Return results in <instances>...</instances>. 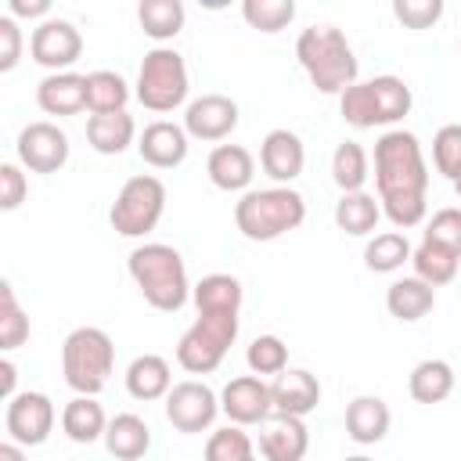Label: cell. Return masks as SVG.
<instances>
[{
    "instance_id": "cell-12",
    "label": "cell",
    "mask_w": 461,
    "mask_h": 461,
    "mask_svg": "<svg viewBox=\"0 0 461 461\" xmlns=\"http://www.w3.org/2000/svg\"><path fill=\"white\" fill-rule=\"evenodd\" d=\"M29 54L50 72H68L83 54V32L68 18H47L29 36Z\"/></svg>"
},
{
    "instance_id": "cell-25",
    "label": "cell",
    "mask_w": 461,
    "mask_h": 461,
    "mask_svg": "<svg viewBox=\"0 0 461 461\" xmlns=\"http://www.w3.org/2000/svg\"><path fill=\"white\" fill-rule=\"evenodd\" d=\"M454 367L443 360V357H429V360H418L411 367V378H407V393L414 403H443L450 393H454Z\"/></svg>"
},
{
    "instance_id": "cell-21",
    "label": "cell",
    "mask_w": 461,
    "mask_h": 461,
    "mask_svg": "<svg viewBox=\"0 0 461 461\" xmlns=\"http://www.w3.org/2000/svg\"><path fill=\"white\" fill-rule=\"evenodd\" d=\"M126 393L140 403H151V400H166L169 389H173V371H169V360L158 357V353H140L130 360L126 367Z\"/></svg>"
},
{
    "instance_id": "cell-49",
    "label": "cell",
    "mask_w": 461,
    "mask_h": 461,
    "mask_svg": "<svg viewBox=\"0 0 461 461\" xmlns=\"http://www.w3.org/2000/svg\"><path fill=\"white\" fill-rule=\"evenodd\" d=\"M342 461H371L367 454H353V457H342Z\"/></svg>"
},
{
    "instance_id": "cell-46",
    "label": "cell",
    "mask_w": 461,
    "mask_h": 461,
    "mask_svg": "<svg viewBox=\"0 0 461 461\" xmlns=\"http://www.w3.org/2000/svg\"><path fill=\"white\" fill-rule=\"evenodd\" d=\"M7 11H11V18H40V22H47L50 18V0H7Z\"/></svg>"
},
{
    "instance_id": "cell-44",
    "label": "cell",
    "mask_w": 461,
    "mask_h": 461,
    "mask_svg": "<svg viewBox=\"0 0 461 461\" xmlns=\"http://www.w3.org/2000/svg\"><path fill=\"white\" fill-rule=\"evenodd\" d=\"M25 194H29V180H25L22 166L4 162V166H0V209H4V212L18 209V205L25 202Z\"/></svg>"
},
{
    "instance_id": "cell-47",
    "label": "cell",
    "mask_w": 461,
    "mask_h": 461,
    "mask_svg": "<svg viewBox=\"0 0 461 461\" xmlns=\"http://www.w3.org/2000/svg\"><path fill=\"white\" fill-rule=\"evenodd\" d=\"M14 385H18V367L4 357V360H0V393H4V400H14V396H18Z\"/></svg>"
},
{
    "instance_id": "cell-27",
    "label": "cell",
    "mask_w": 461,
    "mask_h": 461,
    "mask_svg": "<svg viewBox=\"0 0 461 461\" xmlns=\"http://www.w3.org/2000/svg\"><path fill=\"white\" fill-rule=\"evenodd\" d=\"M104 429H108V418H104V407L97 403V396H72L61 411V432L72 439V443H97L104 439Z\"/></svg>"
},
{
    "instance_id": "cell-45",
    "label": "cell",
    "mask_w": 461,
    "mask_h": 461,
    "mask_svg": "<svg viewBox=\"0 0 461 461\" xmlns=\"http://www.w3.org/2000/svg\"><path fill=\"white\" fill-rule=\"evenodd\" d=\"M22 61V29L18 18L4 14L0 18V72H11Z\"/></svg>"
},
{
    "instance_id": "cell-34",
    "label": "cell",
    "mask_w": 461,
    "mask_h": 461,
    "mask_svg": "<svg viewBox=\"0 0 461 461\" xmlns=\"http://www.w3.org/2000/svg\"><path fill=\"white\" fill-rule=\"evenodd\" d=\"M371 97H375V112H378V126H396L407 112H411V86L400 76H375L367 79Z\"/></svg>"
},
{
    "instance_id": "cell-43",
    "label": "cell",
    "mask_w": 461,
    "mask_h": 461,
    "mask_svg": "<svg viewBox=\"0 0 461 461\" xmlns=\"http://www.w3.org/2000/svg\"><path fill=\"white\" fill-rule=\"evenodd\" d=\"M393 14L403 29H432L443 18V0H393Z\"/></svg>"
},
{
    "instance_id": "cell-1",
    "label": "cell",
    "mask_w": 461,
    "mask_h": 461,
    "mask_svg": "<svg viewBox=\"0 0 461 461\" xmlns=\"http://www.w3.org/2000/svg\"><path fill=\"white\" fill-rule=\"evenodd\" d=\"M375 187L382 216L396 230H411L425 223L429 212V166L421 140L411 130H385L375 140Z\"/></svg>"
},
{
    "instance_id": "cell-24",
    "label": "cell",
    "mask_w": 461,
    "mask_h": 461,
    "mask_svg": "<svg viewBox=\"0 0 461 461\" xmlns=\"http://www.w3.org/2000/svg\"><path fill=\"white\" fill-rule=\"evenodd\" d=\"M432 306H436V288L432 285H425L421 277H396L389 288H385V310L396 317V321H403V324H414V321H421L425 313H432Z\"/></svg>"
},
{
    "instance_id": "cell-20",
    "label": "cell",
    "mask_w": 461,
    "mask_h": 461,
    "mask_svg": "<svg viewBox=\"0 0 461 461\" xmlns=\"http://www.w3.org/2000/svg\"><path fill=\"white\" fill-rule=\"evenodd\" d=\"M36 104L47 115H79L86 108V76L79 72H50L36 83Z\"/></svg>"
},
{
    "instance_id": "cell-26",
    "label": "cell",
    "mask_w": 461,
    "mask_h": 461,
    "mask_svg": "<svg viewBox=\"0 0 461 461\" xmlns=\"http://www.w3.org/2000/svg\"><path fill=\"white\" fill-rule=\"evenodd\" d=\"M137 137V122L130 112H108L86 119V144L97 155H122Z\"/></svg>"
},
{
    "instance_id": "cell-33",
    "label": "cell",
    "mask_w": 461,
    "mask_h": 461,
    "mask_svg": "<svg viewBox=\"0 0 461 461\" xmlns=\"http://www.w3.org/2000/svg\"><path fill=\"white\" fill-rule=\"evenodd\" d=\"M457 263H461V256H454L450 249H443V245H436V241H425V238H421V245L411 252L414 277H421V281L432 285V288L450 285V281L457 277Z\"/></svg>"
},
{
    "instance_id": "cell-36",
    "label": "cell",
    "mask_w": 461,
    "mask_h": 461,
    "mask_svg": "<svg viewBox=\"0 0 461 461\" xmlns=\"http://www.w3.org/2000/svg\"><path fill=\"white\" fill-rule=\"evenodd\" d=\"M29 339V317L14 295L11 281H0V349H18Z\"/></svg>"
},
{
    "instance_id": "cell-30",
    "label": "cell",
    "mask_w": 461,
    "mask_h": 461,
    "mask_svg": "<svg viewBox=\"0 0 461 461\" xmlns=\"http://www.w3.org/2000/svg\"><path fill=\"white\" fill-rule=\"evenodd\" d=\"M184 18H187V11L180 0H140V7H137V22H140L144 36H151L158 47L166 40L180 36Z\"/></svg>"
},
{
    "instance_id": "cell-40",
    "label": "cell",
    "mask_w": 461,
    "mask_h": 461,
    "mask_svg": "<svg viewBox=\"0 0 461 461\" xmlns=\"http://www.w3.org/2000/svg\"><path fill=\"white\" fill-rule=\"evenodd\" d=\"M245 364H249V371L252 375H281L285 367H288V346L277 339V335H256L252 342H249V349H245Z\"/></svg>"
},
{
    "instance_id": "cell-41",
    "label": "cell",
    "mask_w": 461,
    "mask_h": 461,
    "mask_svg": "<svg viewBox=\"0 0 461 461\" xmlns=\"http://www.w3.org/2000/svg\"><path fill=\"white\" fill-rule=\"evenodd\" d=\"M432 166L450 184L461 180V122H447L432 137Z\"/></svg>"
},
{
    "instance_id": "cell-38",
    "label": "cell",
    "mask_w": 461,
    "mask_h": 461,
    "mask_svg": "<svg viewBox=\"0 0 461 461\" xmlns=\"http://www.w3.org/2000/svg\"><path fill=\"white\" fill-rule=\"evenodd\" d=\"M252 454H256L252 436H249L241 425L216 429V432L205 439V461H256Z\"/></svg>"
},
{
    "instance_id": "cell-29",
    "label": "cell",
    "mask_w": 461,
    "mask_h": 461,
    "mask_svg": "<svg viewBox=\"0 0 461 461\" xmlns=\"http://www.w3.org/2000/svg\"><path fill=\"white\" fill-rule=\"evenodd\" d=\"M191 299L198 313H241V281L234 274H205L191 288Z\"/></svg>"
},
{
    "instance_id": "cell-35",
    "label": "cell",
    "mask_w": 461,
    "mask_h": 461,
    "mask_svg": "<svg viewBox=\"0 0 461 461\" xmlns=\"http://www.w3.org/2000/svg\"><path fill=\"white\" fill-rule=\"evenodd\" d=\"M367 176H371V158H367V151H364L357 140H342V144L331 151V180L339 184V191H342V194L364 191Z\"/></svg>"
},
{
    "instance_id": "cell-2",
    "label": "cell",
    "mask_w": 461,
    "mask_h": 461,
    "mask_svg": "<svg viewBox=\"0 0 461 461\" xmlns=\"http://www.w3.org/2000/svg\"><path fill=\"white\" fill-rule=\"evenodd\" d=\"M126 270H130L137 292L144 295V303L158 313H176L191 299L187 267L173 245H162V241L137 245L126 259Z\"/></svg>"
},
{
    "instance_id": "cell-23",
    "label": "cell",
    "mask_w": 461,
    "mask_h": 461,
    "mask_svg": "<svg viewBox=\"0 0 461 461\" xmlns=\"http://www.w3.org/2000/svg\"><path fill=\"white\" fill-rule=\"evenodd\" d=\"M104 450L115 457V461H140L148 450H151V429L140 414H115L108 418V429H104Z\"/></svg>"
},
{
    "instance_id": "cell-8",
    "label": "cell",
    "mask_w": 461,
    "mask_h": 461,
    "mask_svg": "<svg viewBox=\"0 0 461 461\" xmlns=\"http://www.w3.org/2000/svg\"><path fill=\"white\" fill-rule=\"evenodd\" d=\"M162 212H166V184L151 173H137L119 187L108 209V223L122 238H144L158 227Z\"/></svg>"
},
{
    "instance_id": "cell-50",
    "label": "cell",
    "mask_w": 461,
    "mask_h": 461,
    "mask_svg": "<svg viewBox=\"0 0 461 461\" xmlns=\"http://www.w3.org/2000/svg\"><path fill=\"white\" fill-rule=\"evenodd\" d=\"M454 191H457V198H461V180H457V184H454Z\"/></svg>"
},
{
    "instance_id": "cell-7",
    "label": "cell",
    "mask_w": 461,
    "mask_h": 461,
    "mask_svg": "<svg viewBox=\"0 0 461 461\" xmlns=\"http://www.w3.org/2000/svg\"><path fill=\"white\" fill-rule=\"evenodd\" d=\"M238 324H241L238 313H198V321L176 342V364L187 375L216 371L238 339Z\"/></svg>"
},
{
    "instance_id": "cell-22",
    "label": "cell",
    "mask_w": 461,
    "mask_h": 461,
    "mask_svg": "<svg viewBox=\"0 0 461 461\" xmlns=\"http://www.w3.org/2000/svg\"><path fill=\"white\" fill-rule=\"evenodd\" d=\"M393 425V414H389V403L382 396H353L349 407H346V436L360 447H375L385 439Z\"/></svg>"
},
{
    "instance_id": "cell-10",
    "label": "cell",
    "mask_w": 461,
    "mask_h": 461,
    "mask_svg": "<svg viewBox=\"0 0 461 461\" xmlns=\"http://www.w3.org/2000/svg\"><path fill=\"white\" fill-rule=\"evenodd\" d=\"M54 418H58V411H54L50 396L25 389L14 400H7L4 429H7V439H14L18 447H40V443H47Z\"/></svg>"
},
{
    "instance_id": "cell-31",
    "label": "cell",
    "mask_w": 461,
    "mask_h": 461,
    "mask_svg": "<svg viewBox=\"0 0 461 461\" xmlns=\"http://www.w3.org/2000/svg\"><path fill=\"white\" fill-rule=\"evenodd\" d=\"M130 101V83L112 72V68H97L86 76V108L90 115H108V112H126Z\"/></svg>"
},
{
    "instance_id": "cell-6",
    "label": "cell",
    "mask_w": 461,
    "mask_h": 461,
    "mask_svg": "<svg viewBox=\"0 0 461 461\" xmlns=\"http://www.w3.org/2000/svg\"><path fill=\"white\" fill-rule=\"evenodd\" d=\"M187 61L180 50L173 47H151L140 61V72H137V101L148 108V112H173L187 101Z\"/></svg>"
},
{
    "instance_id": "cell-4",
    "label": "cell",
    "mask_w": 461,
    "mask_h": 461,
    "mask_svg": "<svg viewBox=\"0 0 461 461\" xmlns=\"http://www.w3.org/2000/svg\"><path fill=\"white\" fill-rule=\"evenodd\" d=\"M306 220V198L295 187H259L234 202V227L249 241H274Z\"/></svg>"
},
{
    "instance_id": "cell-37",
    "label": "cell",
    "mask_w": 461,
    "mask_h": 461,
    "mask_svg": "<svg viewBox=\"0 0 461 461\" xmlns=\"http://www.w3.org/2000/svg\"><path fill=\"white\" fill-rule=\"evenodd\" d=\"M241 18L252 25V29H259V32H281V29H288L292 25V18H295V4L292 0H245L241 4Z\"/></svg>"
},
{
    "instance_id": "cell-9",
    "label": "cell",
    "mask_w": 461,
    "mask_h": 461,
    "mask_svg": "<svg viewBox=\"0 0 461 461\" xmlns=\"http://www.w3.org/2000/svg\"><path fill=\"white\" fill-rule=\"evenodd\" d=\"M216 414H220V396L205 382H194V378L176 382L166 396V421L176 432H187V436L205 432L212 429Z\"/></svg>"
},
{
    "instance_id": "cell-14",
    "label": "cell",
    "mask_w": 461,
    "mask_h": 461,
    "mask_svg": "<svg viewBox=\"0 0 461 461\" xmlns=\"http://www.w3.org/2000/svg\"><path fill=\"white\" fill-rule=\"evenodd\" d=\"M238 119L241 115H238V101L234 97H227V94H202V97H194L187 104L184 130L194 140L216 144V140H227L238 130Z\"/></svg>"
},
{
    "instance_id": "cell-13",
    "label": "cell",
    "mask_w": 461,
    "mask_h": 461,
    "mask_svg": "<svg viewBox=\"0 0 461 461\" xmlns=\"http://www.w3.org/2000/svg\"><path fill=\"white\" fill-rule=\"evenodd\" d=\"M220 411L230 418V425H263L274 414V400H270V382H263L259 375H238L223 385L220 393Z\"/></svg>"
},
{
    "instance_id": "cell-48",
    "label": "cell",
    "mask_w": 461,
    "mask_h": 461,
    "mask_svg": "<svg viewBox=\"0 0 461 461\" xmlns=\"http://www.w3.org/2000/svg\"><path fill=\"white\" fill-rule=\"evenodd\" d=\"M0 461H25V454L14 439H7V443H0Z\"/></svg>"
},
{
    "instance_id": "cell-15",
    "label": "cell",
    "mask_w": 461,
    "mask_h": 461,
    "mask_svg": "<svg viewBox=\"0 0 461 461\" xmlns=\"http://www.w3.org/2000/svg\"><path fill=\"white\" fill-rule=\"evenodd\" d=\"M259 166H263V173H267L277 187H288V184L303 173V166H306L303 137L292 133V130H285V126L270 130V133L263 137V144H259Z\"/></svg>"
},
{
    "instance_id": "cell-16",
    "label": "cell",
    "mask_w": 461,
    "mask_h": 461,
    "mask_svg": "<svg viewBox=\"0 0 461 461\" xmlns=\"http://www.w3.org/2000/svg\"><path fill=\"white\" fill-rule=\"evenodd\" d=\"M270 400H274V414L285 418H306L317 411L321 403V382L313 371L306 367H285L274 382H270Z\"/></svg>"
},
{
    "instance_id": "cell-3",
    "label": "cell",
    "mask_w": 461,
    "mask_h": 461,
    "mask_svg": "<svg viewBox=\"0 0 461 461\" xmlns=\"http://www.w3.org/2000/svg\"><path fill=\"white\" fill-rule=\"evenodd\" d=\"M295 58L303 65V72L310 76V83L321 90V94H342L346 86L357 83V54L346 40V32L339 25H306L295 40Z\"/></svg>"
},
{
    "instance_id": "cell-19",
    "label": "cell",
    "mask_w": 461,
    "mask_h": 461,
    "mask_svg": "<svg viewBox=\"0 0 461 461\" xmlns=\"http://www.w3.org/2000/svg\"><path fill=\"white\" fill-rule=\"evenodd\" d=\"M205 173H209L212 187H220L227 194L230 191H241L245 194L249 184H252V176H256V158L241 144H216L209 151V158H205Z\"/></svg>"
},
{
    "instance_id": "cell-5",
    "label": "cell",
    "mask_w": 461,
    "mask_h": 461,
    "mask_svg": "<svg viewBox=\"0 0 461 461\" xmlns=\"http://www.w3.org/2000/svg\"><path fill=\"white\" fill-rule=\"evenodd\" d=\"M115 371V342L104 328H72L61 342V375L76 396H97Z\"/></svg>"
},
{
    "instance_id": "cell-28",
    "label": "cell",
    "mask_w": 461,
    "mask_h": 461,
    "mask_svg": "<svg viewBox=\"0 0 461 461\" xmlns=\"http://www.w3.org/2000/svg\"><path fill=\"white\" fill-rule=\"evenodd\" d=\"M331 216H335V227L339 230H346L353 238H367L378 227V220H382V205L367 191H349V194H342L335 202V212Z\"/></svg>"
},
{
    "instance_id": "cell-39",
    "label": "cell",
    "mask_w": 461,
    "mask_h": 461,
    "mask_svg": "<svg viewBox=\"0 0 461 461\" xmlns=\"http://www.w3.org/2000/svg\"><path fill=\"white\" fill-rule=\"evenodd\" d=\"M339 115L342 122H349L353 130H375L378 126V112H375V97L367 83H353L339 94Z\"/></svg>"
},
{
    "instance_id": "cell-32",
    "label": "cell",
    "mask_w": 461,
    "mask_h": 461,
    "mask_svg": "<svg viewBox=\"0 0 461 461\" xmlns=\"http://www.w3.org/2000/svg\"><path fill=\"white\" fill-rule=\"evenodd\" d=\"M411 241L403 230H382L364 245V267L371 274H393L403 263H411Z\"/></svg>"
},
{
    "instance_id": "cell-18",
    "label": "cell",
    "mask_w": 461,
    "mask_h": 461,
    "mask_svg": "<svg viewBox=\"0 0 461 461\" xmlns=\"http://www.w3.org/2000/svg\"><path fill=\"white\" fill-rule=\"evenodd\" d=\"M310 450V429L303 418L270 414L259 429V454L263 461H303Z\"/></svg>"
},
{
    "instance_id": "cell-17",
    "label": "cell",
    "mask_w": 461,
    "mask_h": 461,
    "mask_svg": "<svg viewBox=\"0 0 461 461\" xmlns=\"http://www.w3.org/2000/svg\"><path fill=\"white\" fill-rule=\"evenodd\" d=\"M191 137H187V130L180 126V122H169V119H155V122H148L144 130H140V137H137V151H140V158L148 162V166H155V169H173V166H180L184 158H187V144Z\"/></svg>"
},
{
    "instance_id": "cell-42",
    "label": "cell",
    "mask_w": 461,
    "mask_h": 461,
    "mask_svg": "<svg viewBox=\"0 0 461 461\" xmlns=\"http://www.w3.org/2000/svg\"><path fill=\"white\" fill-rule=\"evenodd\" d=\"M425 241H436L443 249H450L454 256H461V209L457 205H443L425 220Z\"/></svg>"
},
{
    "instance_id": "cell-11",
    "label": "cell",
    "mask_w": 461,
    "mask_h": 461,
    "mask_svg": "<svg viewBox=\"0 0 461 461\" xmlns=\"http://www.w3.org/2000/svg\"><path fill=\"white\" fill-rule=\"evenodd\" d=\"M14 151H18V162L25 169H32V173H58L68 162L72 148H68V133L58 122L36 119V122L22 126Z\"/></svg>"
}]
</instances>
